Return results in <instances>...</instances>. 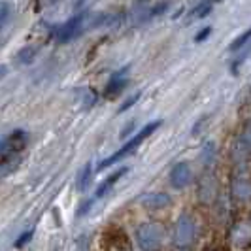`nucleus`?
Instances as JSON below:
<instances>
[{
	"label": "nucleus",
	"mask_w": 251,
	"mask_h": 251,
	"mask_svg": "<svg viewBox=\"0 0 251 251\" xmlns=\"http://www.w3.org/2000/svg\"><path fill=\"white\" fill-rule=\"evenodd\" d=\"M34 55H36V48H26V50L19 51L17 55V63L19 64H26L34 61Z\"/></svg>",
	"instance_id": "f8f14e48"
},
{
	"label": "nucleus",
	"mask_w": 251,
	"mask_h": 251,
	"mask_svg": "<svg viewBox=\"0 0 251 251\" xmlns=\"http://www.w3.org/2000/svg\"><path fill=\"white\" fill-rule=\"evenodd\" d=\"M10 17H12V6L8 2H0V30L8 25Z\"/></svg>",
	"instance_id": "9b49d317"
},
{
	"label": "nucleus",
	"mask_w": 251,
	"mask_h": 251,
	"mask_svg": "<svg viewBox=\"0 0 251 251\" xmlns=\"http://www.w3.org/2000/svg\"><path fill=\"white\" fill-rule=\"evenodd\" d=\"M136 236H138L140 248L144 251H157L163 242V228L157 223H148L140 226Z\"/></svg>",
	"instance_id": "f03ea898"
},
{
	"label": "nucleus",
	"mask_w": 251,
	"mask_h": 251,
	"mask_svg": "<svg viewBox=\"0 0 251 251\" xmlns=\"http://www.w3.org/2000/svg\"><path fill=\"white\" fill-rule=\"evenodd\" d=\"M214 2H215V0H202L201 4H199L195 10H193L191 17L201 19V17H204V15H208V13L212 12V8H214Z\"/></svg>",
	"instance_id": "9d476101"
},
{
	"label": "nucleus",
	"mask_w": 251,
	"mask_h": 251,
	"mask_svg": "<svg viewBox=\"0 0 251 251\" xmlns=\"http://www.w3.org/2000/svg\"><path fill=\"white\" fill-rule=\"evenodd\" d=\"M210 34H212V28H210V26H206V28H202L201 32L195 36V42H197V44H201V42H204Z\"/></svg>",
	"instance_id": "2eb2a0df"
},
{
	"label": "nucleus",
	"mask_w": 251,
	"mask_h": 251,
	"mask_svg": "<svg viewBox=\"0 0 251 251\" xmlns=\"http://www.w3.org/2000/svg\"><path fill=\"white\" fill-rule=\"evenodd\" d=\"M126 70L128 68H121L117 74H113L112 77H110V81H108V85H106V89H104V97L106 99H115L123 89H125L126 85Z\"/></svg>",
	"instance_id": "423d86ee"
},
{
	"label": "nucleus",
	"mask_w": 251,
	"mask_h": 251,
	"mask_svg": "<svg viewBox=\"0 0 251 251\" xmlns=\"http://www.w3.org/2000/svg\"><path fill=\"white\" fill-rule=\"evenodd\" d=\"M138 99H140V93H134V97H130V99H128V100H126L125 104H123V106H121V112H125V110H128L130 106H134Z\"/></svg>",
	"instance_id": "dca6fc26"
},
{
	"label": "nucleus",
	"mask_w": 251,
	"mask_h": 251,
	"mask_svg": "<svg viewBox=\"0 0 251 251\" xmlns=\"http://www.w3.org/2000/svg\"><path fill=\"white\" fill-rule=\"evenodd\" d=\"M91 176H93V168H91V163H87L83 168H81L79 176H77V191H79V193H83V191L89 187Z\"/></svg>",
	"instance_id": "1a4fd4ad"
},
{
	"label": "nucleus",
	"mask_w": 251,
	"mask_h": 251,
	"mask_svg": "<svg viewBox=\"0 0 251 251\" xmlns=\"http://www.w3.org/2000/svg\"><path fill=\"white\" fill-rule=\"evenodd\" d=\"M83 28V15H75L72 19H68L64 25H61L57 30H55V40L61 42V44H66L70 42L72 38H75Z\"/></svg>",
	"instance_id": "7ed1b4c3"
},
{
	"label": "nucleus",
	"mask_w": 251,
	"mask_h": 251,
	"mask_svg": "<svg viewBox=\"0 0 251 251\" xmlns=\"http://www.w3.org/2000/svg\"><path fill=\"white\" fill-rule=\"evenodd\" d=\"M144 204L150 206V208H163V206H168V204H170V197H168V195H163V193L148 195V197H144Z\"/></svg>",
	"instance_id": "6e6552de"
},
{
	"label": "nucleus",
	"mask_w": 251,
	"mask_h": 251,
	"mask_svg": "<svg viewBox=\"0 0 251 251\" xmlns=\"http://www.w3.org/2000/svg\"><path fill=\"white\" fill-rule=\"evenodd\" d=\"M159 126H161V121H153V123H150L148 126H144L138 134H134V136L128 140V142H126L121 150L115 151V153H113V155H110L108 159H104V161L99 164V170H106V168H110V166H112V164H115L117 161H123L125 157L132 155V153H134V151L138 150L140 146L144 144V140L150 138L151 134H153V132H155Z\"/></svg>",
	"instance_id": "f257e3e1"
},
{
	"label": "nucleus",
	"mask_w": 251,
	"mask_h": 251,
	"mask_svg": "<svg viewBox=\"0 0 251 251\" xmlns=\"http://www.w3.org/2000/svg\"><path fill=\"white\" fill-rule=\"evenodd\" d=\"M248 40H250V30H246V32H244L242 36L236 38V40H234V42H232V44L228 46V50H230V51H238V50H242V48H244V46L248 44Z\"/></svg>",
	"instance_id": "ddd939ff"
},
{
	"label": "nucleus",
	"mask_w": 251,
	"mask_h": 251,
	"mask_svg": "<svg viewBox=\"0 0 251 251\" xmlns=\"http://www.w3.org/2000/svg\"><path fill=\"white\" fill-rule=\"evenodd\" d=\"M125 174H126V168H121L119 172H113L110 177H106V179L102 181L100 185H99V191H97V199L104 197V195H106V193H108V191H110V189H112L113 185H115V183L121 179V176H125Z\"/></svg>",
	"instance_id": "0eeeda50"
},
{
	"label": "nucleus",
	"mask_w": 251,
	"mask_h": 251,
	"mask_svg": "<svg viewBox=\"0 0 251 251\" xmlns=\"http://www.w3.org/2000/svg\"><path fill=\"white\" fill-rule=\"evenodd\" d=\"M32 234H34V230H26V232H23L21 238L15 242V248H23L25 244H28V242L32 240Z\"/></svg>",
	"instance_id": "4468645a"
},
{
	"label": "nucleus",
	"mask_w": 251,
	"mask_h": 251,
	"mask_svg": "<svg viewBox=\"0 0 251 251\" xmlns=\"http://www.w3.org/2000/svg\"><path fill=\"white\" fill-rule=\"evenodd\" d=\"M6 74V66H0V77Z\"/></svg>",
	"instance_id": "f3484780"
},
{
	"label": "nucleus",
	"mask_w": 251,
	"mask_h": 251,
	"mask_svg": "<svg viewBox=\"0 0 251 251\" xmlns=\"http://www.w3.org/2000/svg\"><path fill=\"white\" fill-rule=\"evenodd\" d=\"M195 236V223L189 215H181L176 226V242L179 246H189Z\"/></svg>",
	"instance_id": "39448f33"
},
{
	"label": "nucleus",
	"mask_w": 251,
	"mask_h": 251,
	"mask_svg": "<svg viewBox=\"0 0 251 251\" xmlns=\"http://www.w3.org/2000/svg\"><path fill=\"white\" fill-rule=\"evenodd\" d=\"M191 179H193V172H191V168L185 161L177 163L170 172V183L176 189H185L191 183Z\"/></svg>",
	"instance_id": "20e7f679"
},
{
	"label": "nucleus",
	"mask_w": 251,
	"mask_h": 251,
	"mask_svg": "<svg viewBox=\"0 0 251 251\" xmlns=\"http://www.w3.org/2000/svg\"><path fill=\"white\" fill-rule=\"evenodd\" d=\"M181 251H185V250H181Z\"/></svg>",
	"instance_id": "a211bd4d"
}]
</instances>
